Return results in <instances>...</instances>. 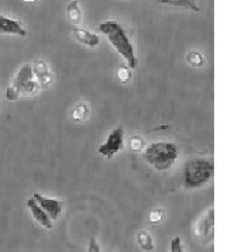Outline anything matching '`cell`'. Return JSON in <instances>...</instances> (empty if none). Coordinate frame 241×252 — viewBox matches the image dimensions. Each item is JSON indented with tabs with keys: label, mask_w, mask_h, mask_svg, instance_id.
Returning <instances> with one entry per match:
<instances>
[{
	"label": "cell",
	"mask_w": 241,
	"mask_h": 252,
	"mask_svg": "<svg viewBox=\"0 0 241 252\" xmlns=\"http://www.w3.org/2000/svg\"><path fill=\"white\" fill-rule=\"evenodd\" d=\"M162 217H164V214H162V212H161V210H155V212L151 213L150 220L152 222H160L161 220H162Z\"/></svg>",
	"instance_id": "obj_21"
},
{
	"label": "cell",
	"mask_w": 241,
	"mask_h": 252,
	"mask_svg": "<svg viewBox=\"0 0 241 252\" xmlns=\"http://www.w3.org/2000/svg\"><path fill=\"white\" fill-rule=\"evenodd\" d=\"M213 175V162L206 158H193L183 166V185L186 189H199L211 181Z\"/></svg>",
	"instance_id": "obj_3"
},
{
	"label": "cell",
	"mask_w": 241,
	"mask_h": 252,
	"mask_svg": "<svg viewBox=\"0 0 241 252\" xmlns=\"http://www.w3.org/2000/svg\"><path fill=\"white\" fill-rule=\"evenodd\" d=\"M124 148V128L119 126L113 128L110 134L107 135L106 141L99 145L98 152L104 158L111 159L116 154H119Z\"/></svg>",
	"instance_id": "obj_5"
},
{
	"label": "cell",
	"mask_w": 241,
	"mask_h": 252,
	"mask_svg": "<svg viewBox=\"0 0 241 252\" xmlns=\"http://www.w3.org/2000/svg\"><path fill=\"white\" fill-rule=\"evenodd\" d=\"M33 72H34V79L40 83L41 89L48 88L51 83L54 82V76H52L50 66L44 61H35L34 65H33Z\"/></svg>",
	"instance_id": "obj_8"
},
{
	"label": "cell",
	"mask_w": 241,
	"mask_h": 252,
	"mask_svg": "<svg viewBox=\"0 0 241 252\" xmlns=\"http://www.w3.org/2000/svg\"><path fill=\"white\" fill-rule=\"evenodd\" d=\"M33 197L35 199V202L40 204L41 207L44 209V212L50 216V219L54 220H58L62 213V203L60 200H55V199H50V197H45L40 193H34Z\"/></svg>",
	"instance_id": "obj_7"
},
{
	"label": "cell",
	"mask_w": 241,
	"mask_h": 252,
	"mask_svg": "<svg viewBox=\"0 0 241 252\" xmlns=\"http://www.w3.org/2000/svg\"><path fill=\"white\" fill-rule=\"evenodd\" d=\"M142 157L155 171L167 172L175 165L179 157V150L175 142L155 141L145 145Z\"/></svg>",
	"instance_id": "obj_2"
},
{
	"label": "cell",
	"mask_w": 241,
	"mask_h": 252,
	"mask_svg": "<svg viewBox=\"0 0 241 252\" xmlns=\"http://www.w3.org/2000/svg\"><path fill=\"white\" fill-rule=\"evenodd\" d=\"M138 244L144 251H152L154 250V242L151 235L147 231H141L138 234Z\"/></svg>",
	"instance_id": "obj_16"
},
{
	"label": "cell",
	"mask_w": 241,
	"mask_h": 252,
	"mask_svg": "<svg viewBox=\"0 0 241 252\" xmlns=\"http://www.w3.org/2000/svg\"><path fill=\"white\" fill-rule=\"evenodd\" d=\"M129 144H130L131 151H134V152H140L145 148L144 140L141 138L140 135H133V137L130 138V142H129Z\"/></svg>",
	"instance_id": "obj_17"
},
{
	"label": "cell",
	"mask_w": 241,
	"mask_h": 252,
	"mask_svg": "<svg viewBox=\"0 0 241 252\" xmlns=\"http://www.w3.org/2000/svg\"><path fill=\"white\" fill-rule=\"evenodd\" d=\"M158 4L165 6H173V7H182L191 11H201V7L196 0H152Z\"/></svg>",
	"instance_id": "obj_12"
},
{
	"label": "cell",
	"mask_w": 241,
	"mask_h": 252,
	"mask_svg": "<svg viewBox=\"0 0 241 252\" xmlns=\"http://www.w3.org/2000/svg\"><path fill=\"white\" fill-rule=\"evenodd\" d=\"M170 252H185L183 242L179 237H173L170 242Z\"/></svg>",
	"instance_id": "obj_19"
},
{
	"label": "cell",
	"mask_w": 241,
	"mask_h": 252,
	"mask_svg": "<svg viewBox=\"0 0 241 252\" xmlns=\"http://www.w3.org/2000/svg\"><path fill=\"white\" fill-rule=\"evenodd\" d=\"M34 79V72H33V65L31 63H24L19 72L16 73L13 83L6 89V99L9 101H17L21 97V92L27 82Z\"/></svg>",
	"instance_id": "obj_4"
},
{
	"label": "cell",
	"mask_w": 241,
	"mask_h": 252,
	"mask_svg": "<svg viewBox=\"0 0 241 252\" xmlns=\"http://www.w3.org/2000/svg\"><path fill=\"white\" fill-rule=\"evenodd\" d=\"M186 62L191 65L192 68H201L205 65V57L199 51H189L186 54Z\"/></svg>",
	"instance_id": "obj_15"
},
{
	"label": "cell",
	"mask_w": 241,
	"mask_h": 252,
	"mask_svg": "<svg viewBox=\"0 0 241 252\" xmlns=\"http://www.w3.org/2000/svg\"><path fill=\"white\" fill-rule=\"evenodd\" d=\"M89 106L85 101H79L70 111V117L75 123H85L89 117Z\"/></svg>",
	"instance_id": "obj_14"
},
{
	"label": "cell",
	"mask_w": 241,
	"mask_h": 252,
	"mask_svg": "<svg viewBox=\"0 0 241 252\" xmlns=\"http://www.w3.org/2000/svg\"><path fill=\"white\" fill-rule=\"evenodd\" d=\"M27 207H29V210H30L33 219L38 222L40 225H42V227L47 228V230H51V228H52V220L50 219V216L44 212V209L41 207L38 203L35 202L34 197H30V199L27 200Z\"/></svg>",
	"instance_id": "obj_9"
},
{
	"label": "cell",
	"mask_w": 241,
	"mask_h": 252,
	"mask_svg": "<svg viewBox=\"0 0 241 252\" xmlns=\"http://www.w3.org/2000/svg\"><path fill=\"white\" fill-rule=\"evenodd\" d=\"M72 34H73L75 40L78 41V42L89 47V48H96L101 44V38H99L98 34H93L92 31L78 27V26H75L72 29Z\"/></svg>",
	"instance_id": "obj_11"
},
{
	"label": "cell",
	"mask_w": 241,
	"mask_h": 252,
	"mask_svg": "<svg viewBox=\"0 0 241 252\" xmlns=\"http://www.w3.org/2000/svg\"><path fill=\"white\" fill-rule=\"evenodd\" d=\"M98 30L107 38L110 45L114 48V51L120 55L123 60L126 61L127 66L134 69L138 65V60L136 55L134 45L131 42L129 34L126 32L124 27L121 26L119 21L116 20H106L99 24Z\"/></svg>",
	"instance_id": "obj_1"
},
{
	"label": "cell",
	"mask_w": 241,
	"mask_h": 252,
	"mask_svg": "<svg viewBox=\"0 0 241 252\" xmlns=\"http://www.w3.org/2000/svg\"><path fill=\"white\" fill-rule=\"evenodd\" d=\"M23 1H27V3H33V1H37V0H23Z\"/></svg>",
	"instance_id": "obj_22"
},
{
	"label": "cell",
	"mask_w": 241,
	"mask_h": 252,
	"mask_svg": "<svg viewBox=\"0 0 241 252\" xmlns=\"http://www.w3.org/2000/svg\"><path fill=\"white\" fill-rule=\"evenodd\" d=\"M213 231H214V209L210 207L209 212L205 213L199 221L195 225V232L202 240L213 238Z\"/></svg>",
	"instance_id": "obj_6"
},
{
	"label": "cell",
	"mask_w": 241,
	"mask_h": 252,
	"mask_svg": "<svg viewBox=\"0 0 241 252\" xmlns=\"http://www.w3.org/2000/svg\"><path fill=\"white\" fill-rule=\"evenodd\" d=\"M0 34H13V35L26 37L27 30L23 27V24L19 20L0 14Z\"/></svg>",
	"instance_id": "obj_10"
},
{
	"label": "cell",
	"mask_w": 241,
	"mask_h": 252,
	"mask_svg": "<svg viewBox=\"0 0 241 252\" xmlns=\"http://www.w3.org/2000/svg\"><path fill=\"white\" fill-rule=\"evenodd\" d=\"M67 17L75 26H79L82 23L83 13H82V9H80L79 0H70L69 3L67 4Z\"/></svg>",
	"instance_id": "obj_13"
},
{
	"label": "cell",
	"mask_w": 241,
	"mask_h": 252,
	"mask_svg": "<svg viewBox=\"0 0 241 252\" xmlns=\"http://www.w3.org/2000/svg\"><path fill=\"white\" fill-rule=\"evenodd\" d=\"M117 79L121 83H129L131 81V68L129 66H121L117 69Z\"/></svg>",
	"instance_id": "obj_18"
},
{
	"label": "cell",
	"mask_w": 241,
	"mask_h": 252,
	"mask_svg": "<svg viewBox=\"0 0 241 252\" xmlns=\"http://www.w3.org/2000/svg\"><path fill=\"white\" fill-rule=\"evenodd\" d=\"M88 252H101V247L95 238H91L89 245H88Z\"/></svg>",
	"instance_id": "obj_20"
}]
</instances>
